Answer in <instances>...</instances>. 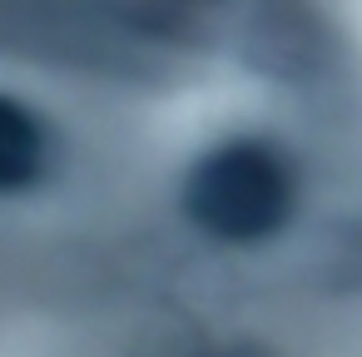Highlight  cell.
<instances>
[{"instance_id":"1","label":"cell","mask_w":362,"mask_h":357,"mask_svg":"<svg viewBox=\"0 0 362 357\" xmlns=\"http://www.w3.org/2000/svg\"><path fill=\"white\" fill-rule=\"evenodd\" d=\"M184 213L218 243H263L293 218V174L258 139L204 154L184 184Z\"/></svg>"},{"instance_id":"3","label":"cell","mask_w":362,"mask_h":357,"mask_svg":"<svg viewBox=\"0 0 362 357\" xmlns=\"http://www.w3.org/2000/svg\"><path fill=\"white\" fill-rule=\"evenodd\" d=\"M209 357H268V352H258V347H223V352H209Z\"/></svg>"},{"instance_id":"2","label":"cell","mask_w":362,"mask_h":357,"mask_svg":"<svg viewBox=\"0 0 362 357\" xmlns=\"http://www.w3.org/2000/svg\"><path fill=\"white\" fill-rule=\"evenodd\" d=\"M45 159H50V144H45L40 119L25 105L0 95V194H21L40 184Z\"/></svg>"}]
</instances>
